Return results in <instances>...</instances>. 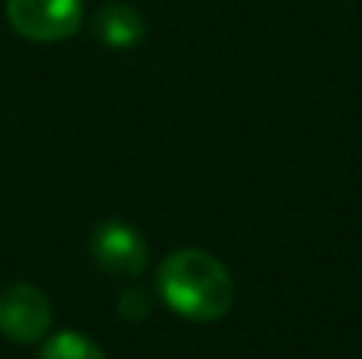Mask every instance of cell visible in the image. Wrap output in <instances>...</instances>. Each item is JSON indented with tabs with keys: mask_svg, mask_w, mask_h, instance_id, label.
I'll return each mask as SVG.
<instances>
[{
	"mask_svg": "<svg viewBox=\"0 0 362 359\" xmlns=\"http://www.w3.org/2000/svg\"><path fill=\"white\" fill-rule=\"evenodd\" d=\"M156 290L163 302L187 322H219L235 305V280L216 254L178 248L159 264Z\"/></svg>",
	"mask_w": 362,
	"mask_h": 359,
	"instance_id": "obj_1",
	"label": "cell"
},
{
	"mask_svg": "<svg viewBox=\"0 0 362 359\" xmlns=\"http://www.w3.org/2000/svg\"><path fill=\"white\" fill-rule=\"evenodd\" d=\"M38 359H108V356L99 343L89 341L80 331H61V334L48 337Z\"/></svg>",
	"mask_w": 362,
	"mask_h": 359,
	"instance_id": "obj_6",
	"label": "cell"
},
{
	"mask_svg": "<svg viewBox=\"0 0 362 359\" xmlns=\"http://www.w3.org/2000/svg\"><path fill=\"white\" fill-rule=\"evenodd\" d=\"M13 32L32 42H64L83 23V0H6Z\"/></svg>",
	"mask_w": 362,
	"mask_h": 359,
	"instance_id": "obj_3",
	"label": "cell"
},
{
	"mask_svg": "<svg viewBox=\"0 0 362 359\" xmlns=\"http://www.w3.org/2000/svg\"><path fill=\"white\" fill-rule=\"evenodd\" d=\"M150 309H153V299L144 286H127L118 296V312L127 322H144V318L150 315Z\"/></svg>",
	"mask_w": 362,
	"mask_h": 359,
	"instance_id": "obj_7",
	"label": "cell"
},
{
	"mask_svg": "<svg viewBox=\"0 0 362 359\" xmlns=\"http://www.w3.org/2000/svg\"><path fill=\"white\" fill-rule=\"evenodd\" d=\"M93 32L108 48H134L146 35V19L137 6L112 0V4L99 6V13L93 16Z\"/></svg>",
	"mask_w": 362,
	"mask_h": 359,
	"instance_id": "obj_5",
	"label": "cell"
},
{
	"mask_svg": "<svg viewBox=\"0 0 362 359\" xmlns=\"http://www.w3.org/2000/svg\"><path fill=\"white\" fill-rule=\"evenodd\" d=\"M51 328V299L35 283L0 290V334L13 343H35Z\"/></svg>",
	"mask_w": 362,
	"mask_h": 359,
	"instance_id": "obj_4",
	"label": "cell"
},
{
	"mask_svg": "<svg viewBox=\"0 0 362 359\" xmlns=\"http://www.w3.org/2000/svg\"><path fill=\"white\" fill-rule=\"evenodd\" d=\"M89 254H93L95 267L108 277L134 280L146 271L150 264V248H146L144 235L121 220H105L93 229L89 235Z\"/></svg>",
	"mask_w": 362,
	"mask_h": 359,
	"instance_id": "obj_2",
	"label": "cell"
}]
</instances>
